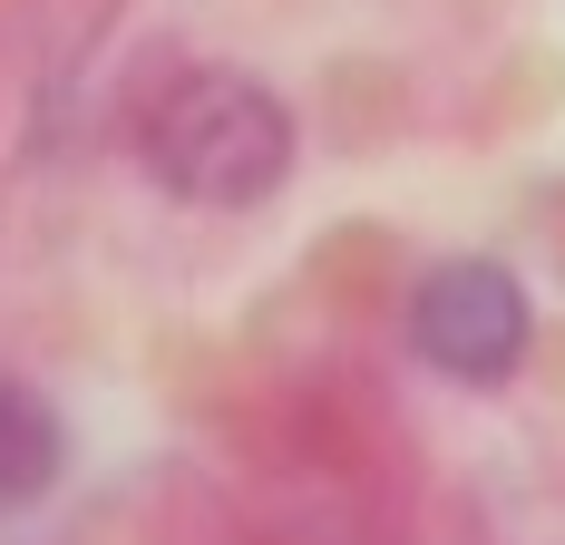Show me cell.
Segmentation results:
<instances>
[{
	"label": "cell",
	"instance_id": "obj_2",
	"mask_svg": "<svg viewBox=\"0 0 565 545\" xmlns=\"http://www.w3.org/2000/svg\"><path fill=\"white\" fill-rule=\"evenodd\" d=\"M526 341H536V312H526V282L508 264H478L468 254V264H439L409 292V351L458 389L516 381Z\"/></svg>",
	"mask_w": 565,
	"mask_h": 545
},
{
	"label": "cell",
	"instance_id": "obj_3",
	"mask_svg": "<svg viewBox=\"0 0 565 545\" xmlns=\"http://www.w3.org/2000/svg\"><path fill=\"white\" fill-rule=\"evenodd\" d=\"M58 468H68V429H58V409L40 389L0 381V516H20V506H40L58 488Z\"/></svg>",
	"mask_w": 565,
	"mask_h": 545
},
{
	"label": "cell",
	"instance_id": "obj_1",
	"mask_svg": "<svg viewBox=\"0 0 565 545\" xmlns=\"http://www.w3.org/2000/svg\"><path fill=\"white\" fill-rule=\"evenodd\" d=\"M137 157L167 195L234 215V205H264L292 175V108L244 68H185L137 117Z\"/></svg>",
	"mask_w": 565,
	"mask_h": 545
}]
</instances>
